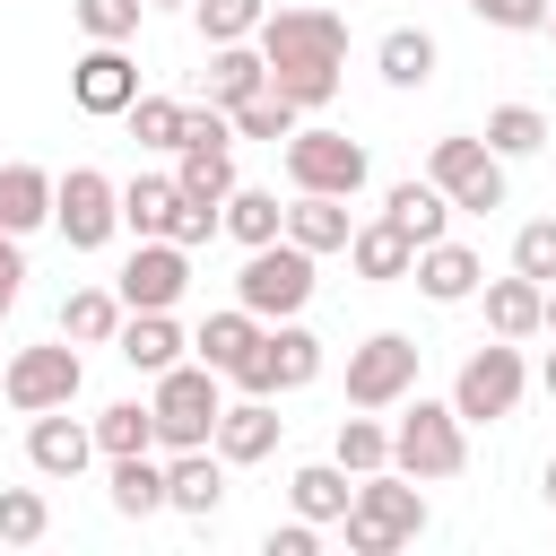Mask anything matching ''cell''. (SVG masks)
Here are the masks:
<instances>
[{
	"mask_svg": "<svg viewBox=\"0 0 556 556\" xmlns=\"http://www.w3.org/2000/svg\"><path fill=\"white\" fill-rule=\"evenodd\" d=\"M252 43H261L269 87L295 113H321L339 96V70H348V17L339 9H261Z\"/></svg>",
	"mask_w": 556,
	"mask_h": 556,
	"instance_id": "1",
	"label": "cell"
},
{
	"mask_svg": "<svg viewBox=\"0 0 556 556\" xmlns=\"http://www.w3.org/2000/svg\"><path fill=\"white\" fill-rule=\"evenodd\" d=\"M339 539H348V556H391V547L426 539V495H417V478L365 469L356 495H348V513H339Z\"/></svg>",
	"mask_w": 556,
	"mask_h": 556,
	"instance_id": "2",
	"label": "cell"
},
{
	"mask_svg": "<svg viewBox=\"0 0 556 556\" xmlns=\"http://www.w3.org/2000/svg\"><path fill=\"white\" fill-rule=\"evenodd\" d=\"M391 469L417 478V486L460 478V469H469V426H460V408L408 391V400H400V426H391Z\"/></svg>",
	"mask_w": 556,
	"mask_h": 556,
	"instance_id": "3",
	"label": "cell"
},
{
	"mask_svg": "<svg viewBox=\"0 0 556 556\" xmlns=\"http://www.w3.org/2000/svg\"><path fill=\"white\" fill-rule=\"evenodd\" d=\"M217 408H226V374H208L200 356L165 365L156 391H148V417H156V452H191L217 434Z\"/></svg>",
	"mask_w": 556,
	"mask_h": 556,
	"instance_id": "4",
	"label": "cell"
},
{
	"mask_svg": "<svg viewBox=\"0 0 556 556\" xmlns=\"http://www.w3.org/2000/svg\"><path fill=\"white\" fill-rule=\"evenodd\" d=\"M287 182H295V191L356 200V191L374 182V156H365V139H348V130H330V122H295V130H287Z\"/></svg>",
	"mask_w": 556,
	"mask_h": 556,
	"instance_id": "5",
	"label": "cell"
},
{
	"mask_svg": "<svg viewBox=\"0 0 556 556\" xmlns=\"http://www.w3.org/2000/svg\"><path fill=\"white\" fill-rule=\"evenodd\" d=\"M235 304L243 313H261V321H287V313H304L313 304V252L304 243H252L243 252V269H235Z\"/></svg>",
	"mask_w": 556,
	"mask_h": 556,
	"instance_id": "6",
	"label": "cell"
},
{
	"mask_svg": "<svg viewBox=\"0 0 556 556\" xmlns=\"http://www.w3.org/2000/svg\"><path fill=\"white\" fill-rule=\"evenodd\" d=\"M521 391H530L521 339H486V348H469L460 374H452V408H460V426H495V417H513Z\"/></svg>",
	"mask_w": 556,
	"mask_h": 556,
	"instance_id": "7",
	"label": "cell"
},
{
	"mask_svg": "<svg viewBox=\"0 0 556 556\" xmlns=\"http://www.w3.org/2000/svg\"><path fill=\"white\" fill-rule=\"evenodd\" d=\"M426 182H434L452 208H469V217L504 208V156H495L478 130H443V139L426 148Z\"/></svg>",
	"mask_w": 556,
	"mask_h": 556,
	"instance_id": "8",
	"label": "cell"
},
{
	"mask_svg": "<svg viewBox=\"0 0 556 556\" xmlns=\"http://www.w3.org/2000/svg\"><path fill=\"white\" fill-rule=\"evenodd\" d=\"M78 382H87V356H78L70 339L9 348V356H0V400H9L17 417H35V408H70V400H78Z\"/></svg>",
	"mask_w": 556,
	"mask_h": 556,
	"instance_id": "9",
	"label": "cell"
},
{
	"mask_svg": "<svg viewBox=\"0 0 556 556\" xmlns=\"http://www.w3.org/2000/svg\"><path fill=\"white\" fill-rule=\"evenodd\" d=\"M52 226H61V243H70V252H104V243L122 235V182H113V174H96V165L52 174Z\"/></svg>",
	"mask_w": 556,
	"mask_h": 556,
	"instance_id": "10",
	"label": "cell"
},
{
	"mask_svg": "<svg viewBox=\"0 0 556 556\" xmlns=\"http://www.w3.org/2000/svg\"><path fill=\"white\" fill-rule=\"evenodd\" d=\"M417 339L408 330H374L365 348H348V408H400L417 391Z\"/></svg>",
	"mask_w": 556,
	"mask_h": 556,
	"instance_id": "11",
	"label": "cell"
},
{
	"mask_svg": "<svg viewBox=\"0 0 556 556\" xmlns=\"http://www.w3.org/2000/svg\"><path fill=\"white\" fill-rule=\"evenodd\" d=\"M182 287H191V252H182L174 235L130 243V261H122V278H113L122 313H174V304H182Z\"/></svg>",
	"mask_w": 556,
	"mask_h": 556,
	"instance_id": "12",
	"label": "cell"
},
{
	"mask_svg": "<svg viewBox=\"0 0 556 556\" xmlns=\"http://www.w3.org/2000/svg\"><path fill=\"white\" fill-rule=\"evenodd\" d=\"M130 96H139V61H130V43H87V52L70 61V104H78V113L122 122Z\"/></svg>",
	"mask_w": 556,
	"mask_h": 556,
	"instance_id": "13",
	"label": "cell"
},
{
	"mask_svg": "<svg viewBox=\"0 0 556 556\" xmlns=\"http://www.w3.org/2000/svg\"><path fill=\"white\" fill-rule=\"evenodd\" d=\"M278 434H287L278 400L243 391V400H226V408H217V434H208V452H217L226 469H252V460H269V452H278Z\"/></svg>",
	"mask_w": 556,
	"mask_h": 556,
	"instance_id": "14",
	"label": "cell"
},
{
	"mask_svg": "<svg viewBox=\"0 0 556 556\" xmlns=\"http://www.w3.org/2000/svg\"><path fill=\"white\" fill-rule=\"evenodd\" d=\"M87 460H96V426L70 417V408H35V426H26V469H35V478H78Z\"/></svg>",
	"mask_w": 556,
	"mask_h": 556,
	"instance_id": "15",
	"label": "cell"
},
{
	"mask_svg": "<svg viewBox=\"0 0 556 556\" xmlns=\"http://www.w3.org/2000/svg\"><path fill=\"white\" fill-rule=\"evenodd\" d=\"M226 504V460L208 452V443H191V452H165V513H182V521H208Z\"/></svg>",
	"mask_w": 556,
	"mask_h": 556,
	"instance_id": "16",
	"label": "cell"
},
{
	"mask_svg": "<svg viewBox=\"0 0 556 556\" xmlns=\"http://www.w3.org/2000/svg\"><path fill=\"white\" fill-rule=\"evenodd\" d=\"M408 278H417V295H426V304H469V295L486 287V261H478L469 243H452V235H443V243H417V269H408Z\"/></svg>",
	"mask_w": 556,
	"mask_h": 556,
	"instance_id": "17",
	"label": "cell"
},
{
	"mask_svg": "<svg viewBox=\"0 0 556 556\" xmlns=\"http://www.w3.org/2000/svg\"><path fill=\"white\" fill-rule=\"evenodd\" d=\"M113 356L130 365V374H165V365H182L191 356V339L174 330V313H122V330H113Z\"/></svg>",
	"mask_w": 556,
	"mask_h": 556,
	"instance_id": "18",
	"label": "cell"
},
{
	"mask_svg": "<svg viewBox=\"0 0 556 556\" xmlns=\"http://www.w3.org/2000/svg\"><path fill=\"white\" fill-rule=\"evenodd\" d=\"M348 269H356L365 287H400V278L417 269V243H408L391 217H365V226L348 235Z\"/></svg>",
	"mask_w": 556,
	"mask_h": 556,
	"instance_id": "19",
	"label": "cell"
},
{
	"mask_svg": "<svg viewBox=\"0 0 556 556\" xmlns=\"http://www.w3.org/2000/svg\"><path fill=\"white\" fill-rule=\"evenodd\" d=\"M261 365H269V391H304V382H321V339L295 313L261 321Z\"/></svg>",
	"mask_w": 556,
	"mask_h": 556,
	"instance_id": "20",
	"label": "cell"
},
{
	"mask_svg": "<svg viewBox=\"0 0 556 556\" xmlns=\"http://www.w3.org/2000/svg\"><path fill=\"white\" fill-rule=\"evenodd\" d=\"M287 243H304L313 261L321 252H348V235H356V217H348V200H330V191H295L287 200V226H278Z\"/></svg>",
	"mask_w": 556,
	"mask_h": 556,
	"instance_id": "21",
	"label": "cell"
},
{
	"mask_svg": "<svg viewBox=\"0 0 556 556\" xmlns=\"http://www.w3.org/2000/svg\"><path fill=\"white\" fill-rule=\"evenodd\" d=\"M382 217H391V226H400L408 243H443V235H452V200H443V191H434L426 174L391 182V191H382Z\"/></svg>",
	"mask_w": 556,
	"mask_h": 556,
	"instance_id": "22",
	"label": "cell"
},
{
	"mask_svg": "<svg viewBox=\"0 0 556 556\" xmlns=\"http://www.w3.org/2000/svg\"><path fill=\"white\" fill-rule=\"evenodd\" d=\"M539 295H547V287L521 278V269H513V278H486V287H478V304H486V339H539Z\"/></svg>",
	"mask_w": 556,
	"mask_h": 556,
	"instance_id": "23",
	"label": "cell"
},
{
	"mask_svg": "<svg viewBox=\"0 0 556 556\" xmlns=\"http://www.w3.org/2000/svg\"><path fill=\"white\" fill-rule=\"evenodd\" d=\"M104 486H113V513H122V521L165 513V460H156V452H113Z\"/></svg>",
	"mask_w": 556,
	"mask_h": 556,
	"instance_id": "24",
	"label": "cell"
},
{
	"mask_svg": "<svg viewBox=\"0 0 556 556\" xmlns=\"http://www.w3.org/2000/svg\"><path fill=\"white\" fill-rule=\"evenodd\" d=\"M434 61H443V43H434L426 26H391V35L374 43L382 87H400V96H408V87H426V78H434Z\"/></svg>",
	"mask_w": 556,
	"mask_h": 556,
	"instance_id": "25",
	"label": "cell"
},
{
	"mask_svg": "<svg viewBox=\"0 0 556 556\" xmlns=\"http://www.w3.org/2000/svg\"><path fill=\"white\" fill-rule=\"evenodd\" d=\"M252 339H261V313H243V304H226V313H208V321L191 330V356H200L208 374H235V365L252 356Z\"/></svg>",
	"mask_w": 556,
	"mask_h": 556,
	"instance_id": "26",
	"label": "cell"
},
{
	"mask_svg": "<svg viewBox=\"0 0 556 556\" xmlns=\"http://www.w3.org/2000/svg\"><path fill=\"white\" fill-rule=\"evenodd\" d=\"M0 226L26 243L35 226H52V174L43 165H0Z\"/></svg>",
	"mask_w": 556,
	"mask_h": 556,
	"instance_id": "27",
	"label": "cell"
},
{
	"mask_svg": "<svg viewBox=\"0 0 556 556\" xmlns=\"http://www.w3.org/2000/svg\"><path fill=\"white\" fill-rule=\"evenodd\" d=\"M252 87H269V70H261V43H208L200 96H208V104H243Z\"/></svg>",
	"mask_w": 556,
	"mask_h": 556,
	"instance_id": "28",
	"label": "cell"
},
{
	"mask_svg": "<svg viewBox=\"0 0 556 556\" xmlns=\"http://www.w3.org/2000/svg\"><path fill=\"white\" fill-rule=\"evenodd\" d=\"M174 191H182V200H208V208H226V191H235V148H208V139L174 148Z\"/></svg>",
	"mask_w": 556,
	"mask_h": 556,
	"instance_id": "29",
	"label": "cell"
},
{
	"mask_svg": "<svg viewBox=\"0 0 556 556\" xmlns=\"http://www.w3.org/2000/svg\"><path fill=\"white\" fill-rule=\"evenodd\" d=\"M278 226H287V208H278V191H261V182H235L226 208H217V235H235L243 252H252V243H278Z\"/></svg>",
	"mask_w": 556,
	"mask_h": 556,
	"instance_id": "30",
	"label": "cell"
},
{
	"mask_svg": "<svg viewBox=\"0 0 556 556\" xmlns=\"http://www.w3.org/2000/svg\"><path fill=\"white\" fill-rule=\"evenodd\" d=\"M113 330H122V295L113 287H70L61 295V339L70 348H113Z\"/></svg>",
	"mask_w": 556,
	"mask_h": 556,
	"instance_id": "31",
	"label": "cell"
},
{
	"mask_svg": "<svg viewBox=\"0 0 556 556\" xmlns=\"http://www.w3.org/2000/svg\"><path fill=\"white\" fill-rule=\"evenodd\" d=\"M348 495H356V478H348L339 460H304V469L287 478V504H295L304 521H321V530H330V521L348 513Z\"/></svg>",
	"mask_w": 556,
	"mask_h": 556,
	"instance_id": "32",
	"label": "cell"
},
{
	"mask_svg": "<svg viewBox=\"0 0 556 556\" xmlns=\"http://www.w3.org/2000/svg\"><path fill=\"white\" fill-rule=\"evenodd\" d=\"M174 208H182V191H174V174H130L122 182V235H165L174 226Z\"/></svg>",
	"mask_w": 556,
	"mask_h": 556,
	"instance_id": "33",
	"label": "cell"
},
{
	"mask_svg": "<svg viewBox=\"0 0 556 556\" xmlns=\"http://www.w3.org/2000/svg\"><path fill=\"white\" fill-rule=\"evenodd\" d=\"M330 460H339L348 478H365V469H391V426H382V408H356V417H339V434H330Z\"/></svg>",
	"mask_w": 556,
	"mask_h": 556,
	"instance_id": "34",
	"label": "cell"
},
{
	"mask_svg": "<svg viewBox=\"0 0 556 556\" xmlns=\"http://www.w3.org/2000/svg\"><path fill=\"white\" fill-rule=\"evenodd\" d=\"M478 139H486L504 165H513V156H539V148H547V113H539V104H495Z\"/></svg>",
	"mask_w": 556,
	"mask_h": 556,
	"instance_id": "35",
	"label": "cell"
},
{
	"mask_svg": "<svg viewBox=\"0 0 556 556\" xmlns=\"http://www.w3.org/2000/svg\"><path fill=\"white\" fill-rule=\"evenodd\" d=\"M87 426H96V452H104V460H113V452H156V417H148V400H113V408H96Z\"/></svg>",
	"mask_w": 556,
	"mask_h": 556,
	"instance_id": "36",
	"label": "cell"
},
{
	"mask_svg": "<svg viewBox=\"0 0 556 556\" xmlns=\"http://www.w3.org/2000/svg\"><path fill=\"white\" fill-rule=\"evenodd\" d=\"M226 122H235V139H269V148H278V139H287V130H295L304 113H295V104H287L278 87H252L243 104H226Z\"/></svg>",
	"mask_w": 556,
	"mask_h": 556,
	"instance_id": "37",
	"label": "cell"
},
{
	"mask_svg": "<svg viewBox=\"0 0 556 556\" xmlns=\"http://www.w3.org/2000/svg\"><path fill=\"white\" fill-rule=\"evenodd\" d=\"M43 539H52L43 486H0V547H43Z\"/></svg>",
	"mask_w": 556,
	"mask_h": 556,
	"instance_id": "38",
	"label": "cell"
},
{
	"mask_svg": "<svg viewBox=\"0 0 556 556\" xmlns=\"http://www.w3.org/2000/svg\"><path fill=\"white\" fill-rule=\"evenodd\" d=\"M122 122H130V139H139V148H165V156L182 148V104H174V96H148V87H139Z\"/></svg>",
	"mask_w": 556,
	"mask_h": 556,
	"instance_id": "39",
	"label": "cell"
},
{
	"mask_svg": "<svg viewBox=\"0 0 556 556\" xmlns=\"http://www.w3.org/2000/svg\"><path fill=\"white\" fill-rule=\"evenodd\" d=\"M70 17H78L87 43H130L139 17H148V0H70Z\"/></svg>",
	"mask_w": 556,
	"mask_h": 556,
	"instance_id": "40",
	"label": "cell"
},
{
	"mask_svg": "<svg viewBox=\"0 0 556 556\" xmlns=\"http://www.w3.org/2000/svg\"><path fill=\"white\" fill-rule=\"evenodd\" d=\"M261 9L269 0H191V26H200V43H252Z\"/></svg>",
	"mask_w": 556,
	"mask_h": 556,
	"instance_id": "41",
	"label": "cell"
},
{
	"mask_svg": "<svg viewBox=\"0 0 556 556\" xmlns=\"http://www.w3.org/2000/svg\"><path fill=\"white\" fill-rule=\"evenodd\" d=\"M513 269H521V278H539V287L556 278V217H530V226L513 235Z\"/></svg>",
	"mask_w": 556,
	"mask_h": 556,
	"instance_id": "42",
	"label": "cell"
},
{
	"mask_svg": "<svg viewBox=\"0 0 556 556\" xmlns=\"http://www.w3.org/2000/svg\"><path fill=\"white\" fill-rule=\"evenodd\" d=\"M478 26H495V35H539L547 26V0H460Z\"/></svg>",
	"mask_w": 556,
	"mask_h": 556,
	"instance_id": "43",
	"label": "cell"
},
{
	"mask_svg": "<svg viewBox=\"0 0 556 556\" xmlns=\"http://www.w3.org/2000/svg\"><path fill=\"white\" fill-rule=\"evenodd\" d=\"M165 235H174V243H182V252H200V243H208V235H217V208H208V200H182V208H174V226H165Z\"/></svg>",
	"mask_w": 556,
	"mask_h": 556,
	"instance_id": "44",
	"label": "cell"
},
{
	"mask_svg": "<svg viewBox=\"0 0 556 556\" xmlns=\"http://www.w3.org/2000/svg\"><path fill=\"white\" fill-rule=\"evenodd\" d=\"M261 547H269V556H313V547H321V521H304V513H295V521H287V530H269Z\"/></svg>",
	"mask_w": 556,
	"mask_h": 556,
	"instance_id": "45",
	"label": "cell"
},
{
	"mask_svg": "<svg viewBox=\"0 0 556 556\" xmlns=\"http://www.w3.org/2000/svg\"><path fill=\"white\" fill-rule=\"evenodd\" d=\"M17 287H26V269H0V313L17 304Z\"/></svg>",
	"mask_w": 556,
	"mask_h": 556,
	"instance_id": "46",
	"label": "cell"
},
{
	"mask_svg": "<svg viewBox=\"0 0 556 556\" xmlns=\"http://www.w3.org/2000/svg\"><path fill=\"white\" fill-rule=\"evenodd\" d=\"M539 330L556 339V278H547V295H539Z\"/></svg>",
	"mask_w": 556,
	"mask_h": 556,
	"instance_id": "47",
	"label": "cell"
},
{
	"mask_svg": "<svg viewBox=\"0 0 556 556\" xmlns=\"http://www.w3.org/2000/svg\"><path fill=\"white\" fill-rule=\"evenodd\" d=\"M0 269H26V252H17V235L0 226Z\"/></svg>",
	"mask_w": 556,
	"mask_h": 556,
	"instance_id": "48",
	"label": "cell"
},
{
	"mask_svg": "<svg viewBox=\"0 0 556 556\" xmlns=\"http://www.w3.org/2000/svg\"><path fill=\"white\" fill-rule=\"evenodd\" d=\"M539 391H547V400H556V348H547V365H539Z\"/></svg>",
	"mask_w": 556,
	"mask_h": 556,
	"instance_id": "49",
	"label": "cell"
},
{
	"mask_svg": "<svg viewBox=\"0 0 556 556\" xmlns=\"http://www.w3.org/2000/svg\"><path fill=\"white\" fill-rule=\"evenodd\" d=\"M539 495H547V504H556V460H547V478H539Z\"/></svg>",
	"mask_w": 556,
	"mask_h": 556,
	"instance_id": "50",
	"label": "cell"
},
{
	"mask_svg": "<svg viewBox=\"0 0 556 556\" xmlns=\"http://www.w3.org/2000/svg\"><path fill=\"white\" fill-rule=\"evenodd\" d=\"M148 9H191V0H148Z\"/></svg>",
	"mask_w": 556,
	"mask_h": 556,
	"instance_id": "51",
	"label": "cell"
},
{
	"mask_svg": "<svg viewBox=\"0 0 556 556\" xmlns=\"http://www.w3.org/2000/svg\"><path fill=\"white\" fill-rule=\"evenodd\" d=\"M539 35H556V0H547V26H539Z\"/></svg>",
	"mask_w": 556,
	"mask_h": 556,
	"instance_id": "52",
	"label": "cell"
}]
</instances>
